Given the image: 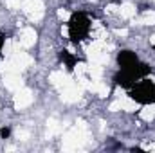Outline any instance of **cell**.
Instances as JSON below:
<instances>
[{
	"label": "cell",
	"instance_id": "cell-4",
	"mask_svg": "<svg viewBox=\"0 0 155 153\" xmlns=\"http://www.w3.org/2000/svg\"><path fill=\"white\" fill-rule=\"evenodd\" d=\"M139 61H141L139 54H137L135 50H132V49H121L116 54L117 69H132V67H135Z\"/></svg>",
	"mask_w": 155,
	"mask_h": 153
},
{
	"label": "cell",
	"instance_id": "cell-7",
	"mask_svg": "<svg viewBox=\"0 0 155 153\" xmlns=\"http://www.w3.org/2000/svg\"><path fill=\"white\" fill-rule=\"evenodd\" d=\"M5 34H2L0 33V58H2V50H4V45H5Z\"/></svg>",
	"mask_w": 155,
	"mask_h": 153
},
{
	"label": "cell",
	"instance_id": "cell-6",
	"mask_svg": "<svg viewBox=\"0 0 155 153\" xmlns=\"http://www.w3.org/2000/svg\"><path fill=\"white\" fill-rule=\"evenodd\" d=\"M11 137V126H2L0 128V139H9Z\"/></svg>",
	"mask_w": 155,
	"mask_h": 153
},
{
	"label": "cell",
	"instance_id": "cell-2",
	"mask_svg": "<svg viewBox=\"0 0 155 153\" xmlns=\"http://www.w3.org/2000/svg\"><path fill=\"white\" fill-rule=\"evenodd\" d=\"M152 72H153V69H152L150 63L139 61V63H137L135 67H132V69H117V72L114 74L112 81H114V85H116L117 88L128 90V88H132L137 81L148 77Z\"/></svg>",
	"mask_w": 155,
	"mask_h": 153
},
{
	"label": "cell",
	"instance_id": "cell-5",
	"mask_svg": "<svg viewBox=\"0 0 155 153\" xmlns=\"http://www.w3.org/2000/svg\"><path fill=\"white\" fill-rule=\"evenodd\" d=\"M58 60L63 63V67H65L69 72H74L76 65L79 63V58H78L76 54H72L71 50H67V49H60V50H58Z\"/></svg>",
	"mask_w": 155,
	"mask_h": 153
},
{
	"label": "cell",
	"instance_id": "cell-1",
	"mask_svg": "<svg viewBox=\"0 0 155 153\" xmlns=\"http://www.w3.org/2000/svg\"><path fill=\"white\" fill-rule=\"evenodd\" d=\"M92 20L85 11H72L67 20V33L72 45H81L85 40L90 36Z\"/></svg>",
	"mask_w": 155,
	"mask_h": 153
},
{
	"label": "cell",
	"instance_id": "cell-3",
	"mask_svg": "<svg viewBox=\"0 0 155 153\" xmlns=\"http://www.w3.org/2000/svg\"><path fill=\"white\" fill-rule=\"evenodd\" d=\"M128 92V97L141 105V106H150V105H155V81H150V79H141L137 81L132 88L126 90Z\"/></svg>",
	"mask_w": 155,
	"mask_h": 153
}]
</instances>
